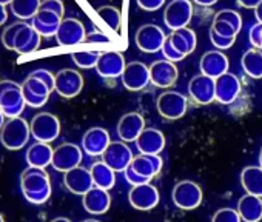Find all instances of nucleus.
I'll list each match as a JSON object with an SVG mask.
<instances>
[{
    "mask_svg": "<svg viewBox=\"0 0 262 222\" xmlns=\"http://www.w3.org/2000/svg\"><path fill=\"white\" fill-rule=\"evenodd\" d=\"M42 0H13L10 4L11 13L20 19V20H28L36 16V13L40 10Z\"/></svg>",
    "mask_w": 262,
    "mask_h": 222,
    "instance_id": "obj_35",
    "label": "nucleus"
},
{
    "mask_svg": "<svg viewBox=\"0 0 262 222\" xmlns=\"http://www.w3.org/2000/svg\"><path fill=\"white\" fill-rule=\"evenodd\" d=\"M254 16H256L257 22H259V24H262V2L254 8Z\"/></svg>",
    "mask_w": 262,
    "mask_h": 222,
    "instance_id": "obj_53",
    "label": "nucleus"
},
{
    "mask_svg": "<svg viewBox=\"0 0 262 222\" xmlns=\"http://www.w3.org/2000/svg\"><path fill=\"white\" fill-rule=\"evenodd\" d=\"M211 222H242L237 210H233V208H221L217 210L213 217H211Z\"/></svg>",
    "mask_w": 262,
    "mask_h": 222,
    "instance_id": "obj_41",
    "label": "nucleus"
},
{
    "mask_svg": "<svg viewBox=\"0 0 262 222\" xmlns=\"http://www.w3.org/2000/svg\"><path fill=\"white\" fill-rule=\"evenodd\" d=\"M111 144L110 135L105 128L93 127L82 138V148L88 156H102Z\"/></svg>",
    "mask_w": 262,
    "mask_h": 222,
    "instance_id": "obj_23",
    "label": "nucleus"
},
{
    "mask_svg": "<svg viewBox=\"0 0 262 222\" xmlns=\"http://www.w3.org/2000/svg\"><path fill=\"white\" fill-rule=\"evenodd\" d=\"M82 162V150L80 147H77L76 144H62L59 147L54 148L53 151V168L60 171V173H65L71 168H76L79 167Z\"/></svg>",
    "mask_w": 262,
    "mask_h": 222,
    "instance_id": "obj_13",
    "label": "nucleus"
},
{
    "mask_svg": "<svg viewBox=\"0 0 262 222\" xmlns=\"http://www.w3.org/2000/svg\"><path fill=\"white\" fill-rule=\"evenodd\" d=\"M128 201L136 210L148 211L159 204V191L155 185H151V182L133 185L128 193Z\"/></svg>",
    "mask_w": 262,
    "mask_h": 222,
    "instance_id": "obj_15",
    "label": "nucleus"
},
{
    "mask_svg": "<svg viewBox=\"0 0 262 222\" xmlns=\"http://www.w3.org/2000/svg\"><path fill=\"white\" fill-rule=\"evenodd\" d=\"M8 20V10L5 5H0V27L5 25Z\"/></svg>",
    "mask_w": 262,
    "mask_h": 222,
    "instance_id": "obj_51",
    "label": "nucleus"
},
{
    "mask_svg": "<svg viewBox=\"0 0 262 222\" xmlns=\"http://www.w3.org/2000/svg\"><path fill=\"white\" fill-rule=\"evenodd\" d=\"M129 167L133 168L136 173H139L144 177H148L150 181L158 176L164 167V161L159 154H139L133 158Z\"/></svg>",
    "mask_w": 262,
    "mask_h": 222,
    "instance_id": "obj_28",
    "label": "nucleus"
},
{
    "mask_svg": "<svg viewBox=\"0 0 262 222\" xmlns=\"http://www.w3.org/2000/svg\"><path fill=\"white\" fill-rule=\"evenodd\" d=\"M123 174H125V179H126V182L128 184H131V185H141V184H147V182H151L148 177H144V176H141L139 173H136L133 168L131 167H128L125 171H123Z\"/></svg>",
    "mask_w": 262,
    "mask_h": 222,
    "instance_id": "obj_46",
    "label": "nucleus"
},
{
    "mask_svg": "<svg viewBox=\"0 0 262 222\" xmlns=\"http://www.w3.org/2000/svg\"><path fill=\"white\" fill-rule=\"evenodd\" d=\"M194 2L201 7H211V5L217 4V0H194Z\"/></svg>",
    "mask_w": 262,
    "mask_h": 222,
    "instance_id": "obj_52",
    "label": "nucleus"
},
{
    "mask_svg": "<svg viewBox=\"0 0 262 222\" xmlns=\"http://www.w3.org/2000/svg\"><path fill=\"white\" fill-rule=\"evenodd\" d=\"M136 147L142 154H159L165 148V136L161 130L145 128L136 139Z\"/></svg>",
    "mask_w": 262,
    "mask_h": 222,
    "instance_id": "obj_27",
    "label": "nucleus"
},
{
    "mask_svg": "<svg viewBox=\"0 0 262 222\" xmlns=\"http://www.w3.org/2000/svg\"><path fill=\"white\" fill-rule=\"evenodd\" d=\"M193 17V5L190 0H171L164 11L165 25L174 31L185 28Z\"/></svg>",
    "mask_w": 262,
    "mask_h": 222,
    "instance_id": "obj_7",
    "label": "nucleus"
},
{
    "mask_svg": "<svg viewBox=\"0 0 262 222\" xmlns=\"http://www.w3.org/2000/svg\"><path fill=\"white\" fill-rule=\"evenodd\" d=\"M259 167H262V148L259 151Z\"/></svg>",
    "mask_w": 262,
    "mask_h": 222,
    "instance_id": "obj_57",
    "label": "nucleus"
},
{
    "mask_svg": "<svg viewBox=\"0 0 262 222\" xmlns=\"http://www.w3.org/2000/svg\"><path fill=\"white\" fill-rule=\"evenodd\" d=\"M165 40H167V34L164 33V30L158 25H153V24L142 25L136 31L138 48L144 53H148V54L161 51Z\"/></svg>",
    "mask_w": 262,
    "mask_h": 222,
    "instance_id": "obj_8",
    "label": "nucleus"
},
{
    "mask_svg": "<svg viewBox=\"0 0 262 222\" xmlns=\"http://www.w3.org/2000/svg\"><path fill=\"white\" fill-rule=\"evenodd\" d=\"M260 36H262V24L257 22L250 28V33H248V39L253 48L260 50Z\"/></svg>",
    "mask_w": 262,
    "mask_h": 222,
    "instance_id": "obj_47",
    "label": "nucleus"
},
{
    "mask_svg": "<svg viewBox=\"0 0 262 222\" xmlns=\"http://www.w3.org/2000/svg\"><path fill=\"white\" fill-rule=\"evenodd\" d=\"M214 19L225 20V22L231 24L237 31H241V28H242V17L234 10H221L214 14Z\"/></svg>",
    "mask_w": 262,
    "mask_h": 222,
    "instance_id": "obj_40",
    "label": "nucleus"
},
{
    "mask_svg": "<svg viewBox=\"0 0 262 222\" xmlns=\"http://www.w3.org/2000/svg\"><path fill=\"white\" fill-rule=\"evenodd\" d=\"M211 30L214 33H217L219 36H224V37H230V39H236V36L239 34V31L228 22L225 20H217V19H213V25H211Z\"/></svg>",
    "mask_w": 262,
    "mask_h": 222,
    "instance_id": "obj_39",
    "label": "nucleus"
},
{
    "mask_svg": "<svg viewBox=\"0 0 262 222\" xmlns=\"http://www.w3.org/2000/svg\"><path fill=\"white\" fill-rule=\"evenodd\" d=\"M94 187H100L103 190H111L116 184V171L106 165L103 161L94 162L90 168Z\"/></svg>",
    "mask_w": 262,
    "mask_h": 222,
    "instance_id": "obj_32",
    "label": "nucleus"
},
{
    "mask_svg": "<svg viewBox=\"0 0 262 222\" xmlns=\"http://www.w3.org/2000/svg\"><path fill=\"white\" fill-rule=\"evenodd\" d=\"M145 130V121L139 113H126L117 122V135L123 142H136Z\"/></svg>",
    "mask_w": 262,
    "mask_h": 222,
    "instance_id": "obj_20",
    "label": "nucleus"
},
{
    "mask_svg": "<svg viewBox=\"0 0 262 222\" xmlns=\"http://www.w3.org/2000/svg\"><path fill=\"white\" fill-rule=\"evenodd\" d=\"M237 213L244 222H260L262 197L245 193L237 202Z\"/></svg>",
    "mask_w": 262,
    "mask_h": 222,
    "instance_id": "obj_29",
    "label": "nucleus"
},
{
    "mask_svg": "<svg viewBox=\"0 0 262 222\" xmlns=\"http://www.w3.org/2000/svg\"><path fill=\"white\" fill-rule=\"evenodd\" d=\"M216 82V100L224 105L233 103L239 93H241V80L236 77V74L225 73L214 79Z\"/></svg>",
    "mask_w": 262,
    "mask_h": 222,
    "instance_id": "obj_21",
    "label": "nucleus"
},
{
    "mask_svg": "<svg viewBox=\"0 0 262 222\" xmlns=\"http://www.w3.org/2000/svg\"><path fill=\"white\" fill-rule=\"evenodd\" d=\"M22 25H24V20L14 22V24L8 25V27L4 30V33H2V43H4V47H5L7 50H13V48H14V39H16L19 30L22 28Z\"/></svg>",
    "mask_w": 262,
    "mask_h": 222,
    "instance_id": "obj_38",
    "label": "nucleus"
},
{
    "mask_svg": "<svg viewBox=\"0 0 262 222\" xmlns=\"http://www.w3.org/2000/svg\"><path fill=\"white\" fill-rule=\"evenodd\" d=\"M190 97L199 105H208L216 100V82L213 77L205 74H196L188 83Z\"/></svg>",
    "mask_w": 262,
    "mask_h": 222,
    "instance_id": "obj_12",
    "label": "nucleus"
},
{
    "mask_svg": "<svg viewBox=\"0 0 262 222\" xmlns=\"http://www.w3.org/2000/svg\"><path fill=\"white\" fill-rule=\"evenodd\" d=\"M40 10H50V11L59 14L60 17H63V13H65V7H63L62 0H42Z\"/></svg>",
    "mask_w": 262,
    "mask_h": 222,
    "instance_id": "obj_45",
    "label": "nucleus"
},
{
    "mask_svg": "<svg viewBox=\"0 0 262 222\" xmlns=\"http://www.w3.org/2000/svg\"><path fill=\"white\" fill-rule=\"evenodd\" d=\"M82 222H100V220H97V219H85Z\"/></svg>",
    "mask_w": 262,
    "mask_h": 222,
    "instance_id": "obj_58",
    "label": "nucleus"
},
{
    "mask_svg": "<svg viewBox=\"0 0 262 222\" xmlns=\"http://www.w3.org/2000/svg\"><path fill=\"white\" fill-rule=\"evenodd\" d=\"M11 2H13V0H0V5H5V7H7V5H10Z\"/></svg>",
    "mask_w": 262,
    "mask_h": 222,
    "instance_id": "obj_56",
    "label": "nucleus"
},
{
    "mask_svg": "<svg viewBox=\"0 0 262 222\" xmlns=\"http://www.w3.org/2000/svg\"><path fill=\"white\" fill-rule=\"evenodd\" d=\"M260 50H262V36H260Z\"/></svg>",
    "mask_w": 262,
    "mask_h": 222,
    "instance_id": "obj_60",
    "label": "nucleus"
},
{
    "mask_svg": "<svg viewBox=\"0 0 262 222\" xmlns=\"http://www.w3.org/2000/svg\"><path fill=\"white\" fill-rule=\"evenodd\" d=\"M53 151L54 148H51L50 144L47 142H36L33 144L25 154L27 164L30 167H39V168H47L48 165H51L53 162Z\"/></svg>",
    "mask_w": 262,
    "mask_h": 222,
    "instance_id": "obj_30",
    "label": "nucleus"
},
{
    "mask_svg": "<svg viewBox=\"0 0 262 222\" xmlns=\"http://www.w3.org/2000/svg\"><path fill=\"white\" fill-rule=\"evenodd\" d=\"M210 40L213 43V47L216 50H228L233 47L234 40L236 39H230V37H224V36H219L217 33H214L213 30H210Z\"/></svg>",
    "mask_w": 262,
    "mask_h": 222,
    "instance_id": "obj_42",
    "label": "nucleus"
},
{
    "mask_svg": "<svg viewBox=\"0 0 262 222\" xmlns=\"http://www.w3.org/2000/svg\"><path fill=\"white\" fill-rule=\"evenodd\" d=\"M0 222H5V219H4V216H2V214H0Z\"/></svg>",
    "mask_w": 262,
    "mask_h": 222,
    "instance_id": "obj_59",
    "label": "nucleus"
},
{
    "mask_svg": "<svg viewBox=\"0 0 262 222\" xmlns=\"http://www.w3.org/2000/svg\"><path fill=\"white\" fill-rule=\"evenodd\" d=\"M161 51H162L164 57H165L167 60H171V62H179V60L185 59V56L181 54V53L171 45V42L168 40V36H167V40H165V43H164V47H162Z\"/></svg>",
    "mask_w": 262,
    "mask_h": 222,
    "instance_id": "obj_44",
    "label": "nucleus"
},
{
    "mask_svg": "<svg viewBox=\"0 0 262 222\" xmlns=\"http://www.w3.org/2000/svg\"><path fill=\"white\" fill-rule=\"evenodd\" d=\"M125 65L126 63H125L123 54L116 50H110V51L100 53L99 60L96 63V71L103 79H116L122 76Z\"/></svg>",
    "mask_w": 262,
    "mask_h": 222,
    "instance_id": "obj_17",
    "label": "nucleus"
},
{
    "mask_svg": "<svg viewBox=\"0 0 262 222\" xmlns=\"http://www.w3.org/2000/svg\"><path fill=\"white\" fill-rule=\"evenodd\" d=\"M31 138V128L30 124L17 116V118H8L5 125L0 130V144H2L10 151L22 150Z\"/></svg>",
    "mask_w": 262,
    "mask_h": 222,
    "instance_id": "obj_2",
    "label": "nucleus"
},
{
    "mask_svg": "<svg viewBox=\"0 0 262 222\" xmlns=\"http://www.w3.org/2000/svg\"><path fill=\"white\" fill-rule=\"evenodd\" d=\"M51 222H71V220H70L68 217H62V216H60V217H54Z\"/></svg>",
    "mask_w": 262,
    "mask_h": 222,
    "instance_id": "obj_55",
    "label": "nucleus"
},
{
    "mask_svg": "<svg viewBox=\"0 0 262 222\" xmlns=\"http://www.w3.org/2000/svg\"><path fill=\"white\" fill-rule=\"evenodd\" d=\"M179 76L178 66L174 62L161 59L151 63L150 66V80L158 88H170L176 83Z\"/></svg>",
    "mask_w": 262,
    "mask_h": 222,
    "instance_id": "obj_18",
    "label": "nucleus"
},
{
    "mask_svg": "<svg viewBox=\"0 0 262 222\" xmlns=\"http://www.w3.org/2000/svg\"><path fill=\"white\" fill-rule=\"evenodd\" d=\"M97 14H99V17L105 22V25L110 30L119 31L120 24H122V16H120V11L117 8L110 7V5H105V7L97 8Z\"/></svg>",
    "mask_w": 262,
    "mask_h": 222,
    "instance_id": "obj_36",
    "label": "nucleus"
},
{
    "mask_svg": "<svg viewBox=\"0 0 262 222\" xmlns=\"http://www.w3.org/2000/svg\"><path fill=\"white\" fill-rule=\"evenodd\" d=\"M156 106H158V113L162 118L168 121H176L187 113L188 100L184 94L178 91H165L158 97Z\"/></svg>",
    "mask_w": 262,
    "mask_h": 222,
    "instance_id": "obj_5",
    "label": "nucleus"
},
{
    "mask_svg": "<svg viewBox=\"0 0 262 222\" xmlns=\"http://www.w3.org/2000/svg\"><path fill=\"white\" fill-rule=\"evenodd\" d=\"M260 2L262 0H237V5L247 10H254Z\"/></svg>",
    "mask_w": 262,
    "mask_h": 222,
    "instance_id": "obj_50",
    "label": "nucleus"
},
{
    "mask_svg": "<svg viewBox=\"0 0 262 222\" xmlns=\"http://www.w3.org/2000/svg\"><path fill=\"white\" fill-rule=\"evenodd\" d=\"M30 76L40 79L42 82H45V83L50 86V90H51V91H54V88H56V74H53L51 71L43 70V68H39V70L31 71V73H30Z\"/></svg>",
    "mask_w": 262,
    "mask_h": 222,
    "instance_id": "obj_43",
    "label": "nucleus"
},
{
    "mask_svg": "<svg viewBox=\"0 0 262 222\" xmlns=\"http://www.w3.org/2000/svg\"><path fill=\"white\" fill-rule=\"evenodd\" d=\"M133 158H135L133 151H131V148L123 141L111 142L102 154V161L106 165H110L116 173L125 171L129 167Z\"/></svg>",
    "mask_w": 262,
    "mask_h": 222,
    "instance_id": "obj_10",
    "label": "nucleus"
},
{
    "mask_svg": "<svg viewBox=\"0 0 262 222\" xmlns=\"http://www.w3.org/2000/svg\"><path fill=\"white\" fill-rule=\"evenodd\" d=\"M168 40H170L171 45H173L181 54H184L185 57H187L188 54H191V53L196 50V43H198L194 31L190 30L188 27L171 31V34L168 36Z\"/></svg>",
    "mask_w": 262,
    "mask_h": 222,
    "instance_id": "obj_31",
    "label": "nucleus"
},
{
    "mask_svg": "<svg viewBox=\"0 0 262 222\" xmlns=\"http://www.w3.org/2000/svg\"><path fill=\"white\" fill-rule=\"evenodd\" d=\"M63 185L73 194L83 196L88 190H91L94 187L91 171L80 167V165L76 168H71V170L63 173Z\"/></svg>",
    "mask_w": 262,
    "mask_h": 222,
    "instance_id": "obj_19",
    "label": "nucleus"
},
{
    "mask_svg": "<svg viewBox=\"0 0 262 222\" xmlns=\"http://www.w3.org/2000/svg\"><path fill=\"white\" fill-rule=\"evenodd\" d=\"M40 40L42 36L33 28L31 24L24 22L22 28L19 30L16 39H14V48L13 51L19 53V54H30L39 50L40 47Z\"/></svg>",
    "mask_w": 262,
    "mask_h": 222,
    "instance_id": "obj_24",
    "label": "nucleus"
},
{
    "mask_svg": "<svg viewBox=\"0 0 262 222\" xmlns=\"http://www.w3.org/2000/svg\"><path fill=\"white\" fill-rule=\"evenodd\" d=\"M228 66H230V62H228V57L221 51V50H211V51H207L202 57H201V62H199V68H201V73L205 74V76H210L213 79L225 74L228 71Z\"/></svg>",
    "mask_w": 262,
    "mask_h": 222,
    "instance_id": "obj_22",
    "label": "nucleus"
},
{
    "mask_svg": "<svg viewBox=\"0 0 262 222\" xmlns=\"http://www.w3.org/2000/svg\"><path fill=\"white\" fill-rule=\"evenodd\" d=\"M88 43H108V37L100 33V31H93L90 34H86V39H85Z\"/></svg>",
    "mask_w": 262,
    "mask_h": 222,
    "instance_id": "obj_49",
    "label": "nucleus"
},
{
    "mask_svg": "<svg viewBox=\"0 0 262 222\" xmlns=\"http://www.w3.org/2000/svg\"><path fill=\"white\" fill-rule=\"evenodd\" d=\"M138 7L144 11H158L162 8L165 0H136Z\"/></svg>",
    "mask_w": 262,
    "mask_h": 222,
    "instance_id": "obj_48",
    "label": "nucleus"
},
{
    "mask_svg": "<svg viewBox=\"0 0 262 222\" xmlns=\"http://www.w3.org/2000/svg\"><path fill=\"white\" fill-rule=\"evenodd\" d=\"M30 128L31 136L36 141L51 144L60 135V121L57 119V116L42 111L33 118V121L30 122Z\"/></svg>",
    "mask_w": 262,
    "mask_h": 222,
    "instance_id": "obj_4",
    "label": "nucleus"
},
{
    "mask_svg": "<svg viewBox=\"0 0 262 222\" xmlns=\"http://www.w3.org/2000/svg\"><path fill=\"white\" fill-rule=\"evenodd\" d=\"M85 39H86V31L80 20L74 17L62 19V24L56 34V40L60 47H74L85 42Z\"/></svg>",
    "mask_w": 262,
    "mask_h": 222,
    "instance_id": "obj_16",
    "label": "nucleus"
},
{
    "mask_svg": "<svg viewBox=\"0 0 262 222\" xmlns=\"http://www.w3.org/2000/svg\"><path fill=\"white\" fill-rule=\"evenodd\" d=\"M100 53L99 51H74L71 53V59L73 62L83 70L88 68H96V63L99 60Z\"/></svg>",
    "mask_w": 262,
    "mask_h": 222,
    "instance_id": "obj_37",
    "label": "nucleus"
},
{
    "mask_svg": "<svg viewBox=\"0 0 262 222\" xmlns=\"http://www.w3.org/2000/svg\"><path fill=\"white\" fill-rule=\"evenodd\" d=\"M122 83L129 91H141L144 90L150 80V68L142 62H128L120 76Z\"/></svg>",
    "mask_w": 262,
    "mask_h": 222,
    "instance_id": "obj_9",
    "label": "nucleus"
},
{
    "mask_svg": "<svg viewBox=\"0 0 262 222\" xmlns=\"http://www.w3.org/2000/svg\"><path fill=\"white\" fill-rule=\"evenodd\" d=\"M27 102L22 93V83L14 80H0V109L7 118H17L25 109Z\"/></svg>",
    "mask_w": 262,
    "mask_h": 222,
    "instance_id": "obj_3",
    "label": "nucleus"
},
{
    "mask_svg": "<svg viewBox=\"0 0 262 222\" xmlns=\"http://www.w3.org/2000/svg\"><path fill=\"white\" fill-rule=\"evenodd\" d=\"M22 93H24V97H25V102L28 106L42 108L48 102L50 94L53 91L50 90V86L45 82L28 74V77L22 82Z\"/></svg>",
    "mask_w": 262,
    "mask_h": 222,
    "instance_id": "obj_14",
    "label": "nucleus"
},
{
    "mask_svg": "<svg viewBox=\"0 0 262 222\" xmlns=\"http://www.w3.org/2000/svg\"><path fill=\"white\" fill-rule=\"evenodd\" d=\"M83 88V77L79 71L71 68H63L56 74V88L57 94L63 99H73L80 94Z\"/></svg>",
    "mask_w": 262,
    "mask_h": 222,
    "instance_id": "obj_11",
    "label": "nucleus"
},
{
    "mask_svg": "<svg viewBox=\"0 0 262 222\" xmlns=\"http://www.w3.org/2000/svg\"><path fill=\"white\" fill-rule=\"evenodd\" d=\"M171 199L181 210H194L202 204V190L193 181H181L174 185Z\"/></svg>",
    "mask_w": 262,
    "mask_h": 222,
    "instance_id": "obj_6",
    "label": "nucleus"
},
{
    "mask_svg": "<svg viewBox=\"0 0 262 222\" xmlns=\"http://www.w3.org/2000/svg\"><path fill=\"white\" fill-rule=\"evenodd\" d=\"M20 190L24 197L34 205H42L51 197V181L45 168L27 167L20 174Z\"/></svg>",
    "mask_w": 262,
    "mask_h": 222,
    "instance_id": "obj_1",
    "label": "nucleus"
},
{
    "mask_svg": "<svg viewBox=\"0 0 262 222\" xmlns=\"http://www.w3.org/2000/svg\"><path fill=\"white\" fill-rule=\"evenodd\" d=\"M241 184L245 193L262 197V167H245L241 173Z\"/></svg>",
    "mask_w": 262,
    "mask_h": 222,
    "instance_id": "obj_33",
    "label": "nucleus"
},
{
    "mask_svg": "<svg viewBox=\"0 0 262 222\" xmlns=\"http://www.w3.org/2000/svg\"><path fill=\"white\" fill-rule=\"evenodd\" d=\"M5 122H7V116L4 115V111L0 109V130H2V127L5 125Z\"/></svg>",
    "mask_w": 262,
    "mask_h": 222,
    "instance_id": "obj_54",
    "label": "nucleus"
},
{
    "mask_svg": "<svg viewBox=\"0 0 262 222\" xmlns=\"http://www.w3.org/2000/svg\"><path fill=\"white\" fill-rule=\"evenodd\" d=\"M82 205L91 214L106 213L111 205V197L108 190H103L100 187H93L82 196Z\"/></svg>",
    "mask_w": 262,
    "mask_h": 222,
    "instance_id": "obj_25",
    "label": "nucleus"
},
{
    "mask_svg": "<svg viewBox=\"0 0 262 222\" xmlns=\"http://www.w3.org/2000/svg\"><path fill=\"white\" fill-rule=\"evenodd\" d=\"M242 70L251 79H262V50L251 48L242 56Z\"/></svg>",
    "mask_w": 262,
    "mask_h": 222,
    "instance_id": "obj_34",
    "label": "nucleus"
},
{
    "mask_svg": "<svg viewBox=\"0 0 262 222\" xmlns=\"http://www.w3.org/2000/svg\"><path fill=\"white\" fill-rule=\"evenodd\" d=\"M62 19L59 14L50 11V10H39L36 16L33 17V28L42 36V37H56L59 27L62 24Z\"/></svg>",
    "mask_w": 262,
    "mask_h": 222,
    "instance_id": "obj_26",
    "label": "nucleus"
}]
</instances>
